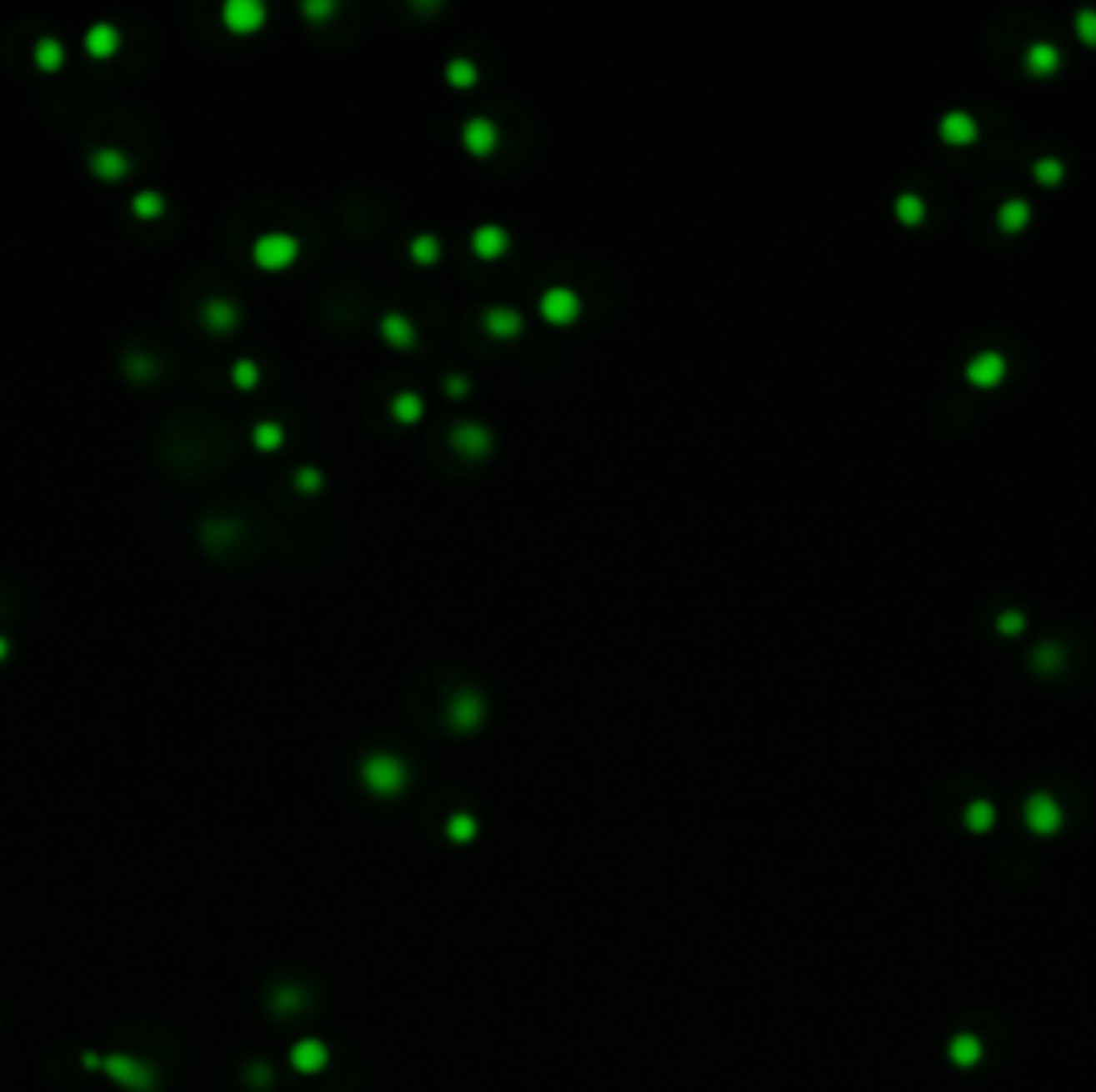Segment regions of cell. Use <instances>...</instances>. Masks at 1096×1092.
I'll list each match as a JSON object with an SVG mask.
<instances>
[{
  "instance_id": "cell-20",
  "label": "cell",
  "mask_w": 1096,
  "mask_h": 1092,
  "mask_svg": "<svg viewBox=\"0 0 1096 1092\" xmlns=\"http://www.w3.org/2000/svg\"><path fill=\"white\" fill-rule=\"evenodd\" d=\"M411 257H414L417 263H436V257H439V241L430 237V234H420V237H414V244H411Z\"/></svg>"
},
{
  "instance_id": "cell-6",
  "label": "cell",
  "mask_w": 1096,
  "mask_h": 1092,
  "mask_svg": "<svg viewBox=\"0 0 1096 1092\" xmlns=\"http://www.w3.org/2000/svg\"><path fill=\"white\" fill-rule=\"evenodd\" d=\"M462 142H465V147H468L475 157H488V154L497 147V142H500V135H497L494 122H488V119H472V122H465Z\"/></svg>"
},
{
  "instance_id": "cell-14",
  "label": "cell",
  "mask_w": 1096,
  "mask_h": 1092,
  "mask_svg": "<svg viewBox=\"0 0 1096 1092\" xmlns=\"http://www.w3.org/2000/svg\"><path fill=\"white\" fill-rule=\"evenodd\" d=\"M943 138L946 142H972L974 138V122L968 119V116H946V122H943Z\"/></svg>"
},
{
  "instance_id": "cell-27",
  "label": "cell",
  "mask_w": 1096,
  "mask_h": 1092,
  "mask_svg": "<svg viewBox=\"0 0 1096 1092\" xmlns=\"http://www.w3.org/2000/svg\"><path fill=\"white\" fill-rule=\"evenodd\" d=\"M1058 173H1061V167L1055 164V161H1042L1038 164V177H1042V183H1058Z\"/></svg>"
},
{
  "instance_id": "cell-29",
  "label": "cell",
  "mask_w": 1096,
  "mask_h": 1092,
  "mask_svg": "<svg viewBox=\"0 0 1096 1092\" xmlns=\"http://www.w3.org/2000/svg\"><path fill=\"white\" fill-rule=\"evenodd\" d=\"M446 391L455 394V397H462V394L468 391V388H465V381H462V378H449V385H446Z\"/></svg>"
},
{
  "instance_id": "cell-5",
  "label": "cell",
  "mask_w": 1096,
  "mask_h": 1092,
  "mask_svg": "<svg viewBox=\"0 0 1096 1092\" xmlns=\"http://www.w3.org/2000/svg\"><path fill=\"white\" fill-rule=\"evenodd\" d=\"M90 170H93L100 180H106V183H116V180L128 177L132 164H128V157H125L123 151H116V147H100V151L90 154Z\"/></svg>"
},
{
  "instance_id": "cell-28",
  "label": "cell",
  "mask_w": 1096,
  "mask_h": 1092,
  "mask_svg": "<svg viewBox=\"0 0 1096 1092\" xmlns=\"http://www.w3.org/2000/svg\"><path fill=\"white\" fill-rule=\"evenodd\" d=\"M333 7L331 3H308L305 7V13H311V17H324V13H331Z\"/></svg>"
},
{
  "instance_id": "cell-16",
  "label": "cell",
  "mask_w": 1096,
  "mask_h": 1092,
  "mask_svg": "<svg viewBox=\"0 0 1096 1092\" xmlns=\"http://www.w3.org/2000/svg\"><path fill=\"white\" fill-rule=\"evenodd\" d=\"M1055 67H1058V48H1052V45H1035L1033 52H1029V71L1048 77Z\"/></svg>"
},
{
  "instance_id": "cell-25",
  "label": "cell",
  "mask_w": 1096,
  "mask_h": 1092,
  "mask_svg": "<svg viewBox=\"0 0 1096 1092\" xmlns=\"http://www.w3.org/2000/svg\"><path fill=\"white\" fill-rule=\"evenodd\" d=\"M295 484H298V491L314 494V491H321V474L314 471V468H302V471L295 474Z\"/></svg>"
},
{
  "instance_id": "cell-13",
  "label": "cell",
  "mask_w": 1096,
  "mask_h": 1092,
  "mask_svg": "<svg viewBox=\"0 0 1096 1092\" xmlns=\"http://www.w3.org/2000/svg\"><path fill=\"white\" fill-rule=\"evenodd\" d=\"M36 64H39L42 71L55 74V71H58V67L64 64L62 42H58V39H39V42H36Z\"/></svg>"
},
{
  "instance_id": "cell-3",
  "label": "cell",
  "mask_w": 1096,
  "mask_h": 1092,
  "mask_svg": "<svg viewBox=\"0 0 1096 1092\" xmlns=\"http://www.w3.org/2000/svg\"><path fill=\"white\" fill-rule=\"evenodd\" d=\"M263 20H267V10L257 0H231V3H225V10H222V22H225L231 32H238V36L257 32L263 26Z\"/></svg>"
},
{
  "instance_id": "cell-12",
  "label": "cell",
  "mask_w": 1096,
  "mask_h": 1092,
  "mask_svg": "<svg viewBox=\"0 0 1096 1092\" xmlns=\"http://www.w3.org/2000/svg\"><path fill=\"white\" fill-rule=\"evenodd\" d=\"M382 333H385V340H388L392 347H414V327H411L401 314H388V317L382 321Z\"/></svg>"
},
{
  "instance_id": "cell-30",
  "label": "cell",
  "mask_w": 1096,
  "mask_h": 1092,
  "mask_svg": "<svg viewBox=\"0 0 1096 1092\" xmlns=\"http://www.w3.org/2000/svg\"><path fill=\"white\" fill-rule=\"evenodd\" d=\"M3 657H7V641L0 638V660H3Z\"/></svg>"
},
{
  "instance_id": "cell-9",
  "label": "cell",
  "mask_w": 1096,
  "mask_h": 1092,
  "mask_svg": "<svg viewBox=\"0 0 1096 1092\" xmlns=\"http://www.w3.org/2000/svg\"><path fill=\"white\" fill-rule=\"evenodd\" d=\"M472 250H475L481 260H497V257H503V250H507V231H500V227H494V225L478 227L475 234H472Z\"/></svg>"
},
{
  "instance_id": "cell-24",
  "label": "cell",
  "mask_w": 1096,
  "mask_h": 1092,
  "mask_svg": "<svg viewBox=\"0 0 1096 1092\" xmlns=\"http://www.w3.org/2000/svg\"><path fill=\"white\" fill-rule=\"evenodd\" d=\"M125 371L135 381H148V378H154V362L148 356H132V359H125Z\"/></svg>"
},
{
  "instance_id": "cell-19",
  "label": "cell",
  "mask_w": 1096,
  "mask_h": 1092,
  "mask_svg": "<svg viewBox=\"0 0 1096 1092\" xmlns=\"http://www.w3.org/2000/svg\"><path fill=\"white\" fill-rule=\"evenodd\" d=\"M253 446L263 449V452L279 449V446H283V430H279L276 423H260V426L253 430Z\"/></svg>"
},
{
  "instance_id": "cell-21",
  "label": "cell",
  "mask_w": 1096,
  "mask_h": 1092,
  "mask_svg": "<svg viewBox=\"0 0 1096 1092\" xmlns=\"http://www.w3.org/2000/svg\"><path fill=\"white\" fill-rule=\"evenodd\" d=\"M231 378H234V385L238 388H244V391H250L257 381H260V369L250 362V359H241L234 369H231Z\"/></svg>"
},
{
  "instance_id": "cell-26",
  "label": "cell",
  "mask_w": 1096,
  "mask_h": 1092,
  "mask_svg": "<svg viewBox=\"0 0 1096 1092\" xmlns=\"http://www.w3.org/2000/svg\"><path fill=\"white\" fill-rule=\"evenodd\" d=\"M1077 32H1080V39L1083 42L1096 45V13H1080V17H1077Z\"/></svg>"
},
{
  "instance_id": "cell-4",
  "label": "cell",
  "mask_w": 1096,
  "mask_h": 1092,
  "mask_svg": "<svg viewBox=\"0 0 1096 1092\" xmlns=\"http://www.w3.org/2000/svg\"><path fill=\"white\" fill-rule=\"evenodd\" d=\"M449 442H453L455 452L465 455V458H481V455H488V449H491V436H488V430H481L478 423H458V426H453Z\"/></svg>"
},
{
  "instance_id": "cell-7",
  "label": "cell",
  "mask_w": 1096,
  "mask_h": 1092,
  "mask_svg": "<svg viewBox=\"0 0 1096 1092\" xmlns=\"http://www.w3.org/2000/svg\"><path fill=\"white\" fill-rule=\"evenodd\" d=\"M119 29L116 26H109V22H97V26H90V32H87V39H83V45H87V52L93 55V58H113L116 52H119Z\"/></svg>"
},
{
  "instance_id": "cell-15",
  "label": "cell",
  "mask_w": 1096,
  "mask_h": 1092,
  "mask_svg": "<svg viewBox=\"0 0 1096 1092\" xmlns=\"http://www.w3.org/2000/svg\"><path fill=\"white\" fill-rule=\"evenodd\" d=\"M392 413L394 420H401V423H414V420H420V413H423V401L417 394H398L392 401Z\"/></svg>"
},
{
  "instance_id": "cell-22",
  "label": "cell",
  "mask_w": 1096,
  "mask_h": 1092,
  "mask_svg": "<svg viewBox=\"0 0 1096 1092\" xmlns=\"http://www.w3.org/2000/svg\"><path fill=\"white\" fill-rule=\"evenodd\" d=\"M1026 218H1029L1026 202H1010V206L1000 212V225L1007 227V231H1019V227L1026 225Z\"/></svg>"
},
{
  "instance_id": "cell-8",
  "label": "cell",
  "mask_w": 1096,
  "mask_h": 1092,
  "mask_svg": "<svg viewBox=\"0 0 1096 1092\" xmlns=\"http://www.w3.org/2000/svg\"><path fill=\"white\" fill-rule=\"evenodd\" d=\"M238 308L231 305V302H225V298H212V302H206V308H203V324H206L212 333H231V330L238 327Z\"/></svg>"
},
{
  "instance_id": "cell-18",
  "label": "cell",
  "mask_w": 1096,
  "mask_h": 1092,
  "mask_svg": "<svg viewBox=\"0 0 1096 1092\" xmlns=\"http://www.w3.org/2000/svg\"><path fill=\"white\" fill-rule=\"evenodd\" d=\"M446 81L453 87H472L478 81V67L472 62H465V58H458V62L446 67Z\"/></svg>"
},
{
  "instance_id": "cell-2",
  "label": "cell",
  "mask_w": 1096,
  "mask_h": 1092,
  "mask_svg": "<svg viewBox=\"0 0 1096 1092\" xmlns=\"http://www.w3.org/2000/svg\"><path fill=\"white\" fill-rule=\"evenodd\" d=\"M538 311H542V317L548 321V324H555V327H568V324H574L580 317V298H578V292H571V289H548L545 295H542V302H538Z\"/></svg>"
},
{
  "instance_id": "cell-23",
  "label": "cell",
  "mask_w": 1096,
  "mask_h": 1092,
  "mask_svg": "<svg viewBox=\"0 0 1096 1092\" xmlns=\"http://www.w3.org/2000/svg\"><path fill=\"white\" fill-rule=\"evenodd\" d=\"M898 215H901V222L917 225V222L923 218V202H920L917 196H901V199H898Z\"/></svg>"
},
{
  "instance_id": "cell-1",
  "label": "cell",
  "mask_w": 1096,
  "mask_h": 1092,
  "mask_svg": "<svg viewBox=\"0 0 1096 1092\" xmlns=\"http://www.w3.org/2000/svg\"><path fill=\"white\" fill-rule=\"evenodd\" d=\"M298 260V241L292 234H263L257 244H253V263L260 269H269V272H279V269L292 267Z\"/></svg>"
},
{
  "instance_id": "cell-11",
  "label": "cell",
  "mask_w": 1096,
  "mask_h": 1092,
  "mask_svg": "<svg viewBox=\"0 0 1096 1092\" xmlns=\"http://www.w3.org/2000/svg\"><path fill=\"white\" fill-rule=\"evenodd\" d=\"M484 327H488V333L500 337V340H513L519 330H523V317L513 308H491L484 314Z\"/></svg>"
},
{
  "instance_id": "cell-17",
  "label": "cell",
  "mask_w": 1096,
  "mask_h": 1092,
  "mask_svg": "<svg viewBox=\"0 0 1096 1092\" xmlns=\"http://www.w3.org/2000/svg\"><path fill=\"white\" fill-rule=\"evenodd\" d=\"M132 212L138 215V218H158V215H164V199L158 196V192H138L135 199H132Z\"/></svg>"
},
{
  "instance_id": "cell-10",
  "label": "cell",
  "mask_w": 1096,
  "mask_h": 1092,
  "mask_svg": "<svg viewBox=\"0 0 1096 1092\" xmlns=\"http://www.w3.org/2000/svg\"><path fill=\"white\" fill-rule=\"evenodd\" d=\"M968 378H972L978 388H991V385H997V381L1003 378V356L988 352V356L972 359V366H968Z\"/></svg>"
}]
</instances>
